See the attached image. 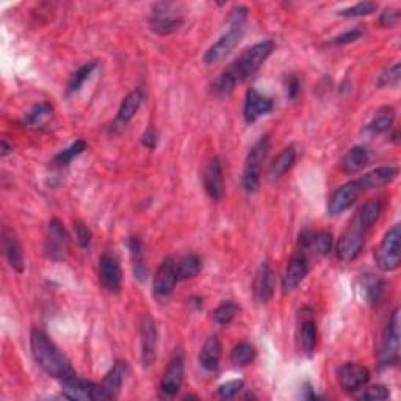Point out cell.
Returning a JSON list of instances; mask_svg holds the SVG:
<instances>
[{
	"instance_id": "6da1fadb",
	"label": "cell",
	"mask_w": 401,
	"mask_h": 401,
	"mask_svg": "<svg viewBox=\"0 0 401 401\" xmlns=\"http://www.w3.org/2000/svg\"><path fill=\"white\" fill-rule=\"evenodd\" d=\"M30 346L35 363L49 377L63 381L76 373L74 368L71 367L69 359L64 356V353L43 331H31Z\"/></svg>"
},
{
	"instance_id": "7a4b0ae2",
	"label": "cell",
	"mask_w": 401,
	"mask_h": 401,
	"mask_svg": "<svg viewBox=\"0 0 401 401\" xmlns=\"http://www.w3.org/2000/svg\"><path fill=\"white\" fill-rule=\"evenodd\" d=\"M248 8L246 6H235L229 15V30L210 48L204 55V63L215 64L225 60L231 52L239 45L246 29Z\"/></svg>"
},
{
	"instance_id": "3957f363",
	"label": "cell",
	"mask_w": 401,
	"mask_h": 401,
	"mask_svg": "<svg viewBox=\"0 0 401 401\" xmlns=\"http://www.w3.org/2000/svg\"><path fill=\"white\" fill-rule=\"evenodd\" d=\"M273 50L274 43L272 39H265V41H260L254 44L253 48L246 49L232 64H229L225 71L231 74L237 83L246 80V78L254 76L255 72L260 69L262 64L267 62V58L273 54Z\"/></svg>"
},
{
	"instance_id": "277c9868",
	"label": "cell",
	"mask_w": 401,
	"mask_h": 401,
	"mask_svg": "<svg viewBox=\"0 0 401 401\" xmlns=\"http://www.w3.org/2000/svg\"><path fill=\"white\" fill-rule=\"evenodd\" d=\"M400 359V309L392 312L381 335L377 363L379 368L395 365Z\"/></svg>"
},
{
	"instance_id": "5b68a950",
	"label": "cell",
	"mask_w": 401,
	"mask_h": 401,
	"mask_svg": "<svg viewBox=\"0 0 401 401\" xmlns=\"http://www.w3.org/2000/svg\"><path fill=\"white\" fill-rule=\"evenodd\" d=\"M269 150V138L262 136L260 140L254 144L251 150L248 153L245 168H243L241 183L246 193H254L260 185L262 167Z\"/></svg>"
},
{
	"instance_id": "8992f818",
	"label": "cell",
	"mask_w": 401,
	"mask_h": 401,
	"mask_svg": "<svg viewBox=\"0 0 401 401\" xmlns=\"http://www.w3.org/2000/svg\"><path fill=\"white\" fill-rule=\"evenodd\" d=\"M374 260L381 272H395L401 264V227L395 225L386 232L374 253Z\"/></svg>"
},
{
	"instance_id": "52a82bcc",
	"label": "cell",
	"mask_w": 401,
	"mask_h": 401,
	"mask_svg": "<svg viewBox=\"0 0 401 401\" xmlns=\"http://www.w3.org/2000/svg\"><path fill=\"white\" fill-rule=\"evenodd\" d=\"M367 232L368 229H365L356 218H354L350 227H348L345 234L340 237L337 246H335L337 258L342 262L356 260L364 249Z\"/></svg>"
},
{
	"instance_id": "ba28073f",
	"label": "cell",
	"mask_w": 401,
	"mask_h": 401,
	"mask_svg": "<svg viewBox=\"0 0 401 401\" xmlns=\"http://www.w3.org/2000/svg\"><path fill=\"white\" fill-rule=\"evenodd\" d=\"M127 363L124 360H118L113 364V367L110 368V372L107 373V377L104 378L101 384H96V392H94V401H105V400H113L118 397V393L121 392V387L124 384V379H126L127 374Z\"/></svg>"
},
{
	"instance_id": "9c48e42d",
	"label": "cell",
	"mask_w": 401,
	"mask_h": 401,
	"mask_svg": "<svg viewBox=\"0 0 401 401\" xmlns=\"http://www.w3.org/2000/svg\"><path fill=\"white\" fill-rule=\"evenodd\" d=\"M363 193L364 190L360 187L358 179L344 183V185L335 188L334 193L331 195L330 202H328V213L331 216H337L346 212V210L359 199V196Z\"/></svg>"
},
{
	"instance_id": "30bf717a",
	"label": "cell",
	"mask_w": 401,
	"mask_h": 401,
	"mask_svg": "<svg viewBox=\"0 0 401 401\" xmlns=\"http://www.w3.org/2000/svg\"><path fill=\"white\" fill-rule=\"evenodd\" d=\"M173 3L160 2L154 6V13L149 19V27L159 35H171L179 30L183 19L173 15Z\"/></svg>"
},
{
	"instance_id": "8fae6325",
	"label": "cell",
	"mask_w": 401,
	"mask_h": 401,
	"mask_svg": "<svg viewBox=\"0 0 401 401\" xmlns=\"http://www.w3.org/2000/svg\"><path fill=\"white\" fill-rule=\"evenodd\" d=\"M140 342H141V363L144 367H150L157 358V344H159V332H157L155 320L150 315H144L140 323Z\"/></svg>"
},
{
	"instance_id": "7c38bea8",
	"label": "cell",
	"mask_w": 401,
	"mask_h": 401,
	"mask_svg": "<svg viewBox=\"0 0 401 401\" xmlns=\"http://www.w3.org/2000/svg\"><path fill=\"white\" fill-rule=\"evenodd\" d=\"M202 183L206 193L213 201H220L225 196V177H223V163L220 157H212L204 167Z\"/></svg>"
},
{
	"instance_id": "4fadbf2b",
	"label": "cell",
	"mask_w": 401,
	"mask_h": 401,
	"mask_svg": "<svg viewBox=\"0 0 401 401\" xmlns=\"http://www.w3.org/2000/svg\"><path fill=\"white\" fill-rule=\"evenodd\" d=\"M368 379H370V372L360 364L346 363L339 368V384L346 393L360 391L368 383Z\"/></svg>"
},
{
	"instance_id": "5bb4252c",
	"label": "cell",
	"mask_w": 401,
	"mask_h": 401,
	"mask_svg": "<svg viewBox=\"0 0 401 401\" xmlns=\"http://www.w3.org/2000/svg\"><path fill=\"white\" fill-rule=\"evenodd\" d=\"M99 282L105 290L120 292L122 286V268L113 254L105 253L99 259Z\"/></svg>"
},
{
	"instance_id": "9a60e30c",
	"label": "cell",
	"mask_w": 401,
	"mask_h": 401,
	"mask_svg": "<svg viewBox=\"0 0 401 401\" xmlns=\"http://www.w3.org/2000/svg\"><path fill=\"white\" fill-rule=\"evenodd\" d=\"M334 245V239L331 232L326 231H302L300 234L298 246L300 251L304 253L306 255L314 254V255H328L331 253Z\"/></svg>"
},
{
	"instance_id": "2e32d148",
	"label": "cell",
	"mask_w": 401,
	"mask_h": 401,
	"mask_svg": "<svg viewBox=\"0 0 401 401\" xmlns=\"http://www.w3.org/2000/svg\"><path fill=\"white\" fill-rule=\"evenodd\" d=\"M177 274H176V264L171 258H167L162 262L160 267L157 268L154 274L153 290L157 298H167L169 297L177 284Z\"/></svg>"
},
{
	"instance_id": "e0dca14e",
	"label": "cell",
	"mask_w": 401,
	"mask_h": 401,
	"mask_svg": "<svg viewBox=\"0 0 401 401\" xmlns=\"http://www.w3.org/2000/svg\"><path fill=\"white\" fill-rule=\"evenodd\" d=\"M183 373H185V365H183L182 353H174V356L169 360L160 383V391L163 395L174 397L176 393L181 391L183 383Z\"/></svg>"
},
{
	"instance_id": "ac0fdd59",
	"label": "cell",
	"mask_w": 401,
	"mask_h": 401,
	"mask_svg": "<svg viewBox=\"0 0 401 401\" xmlns=\"http://www.w3.org/2000/svg\"><path fill=\"white\" fill-rule=\"evenodd\" d=\"M309 273V258L298 251L297 254L292 255V259L288 260V265L286 268V273L282 276V290L286 293L292 292L297 288Z\"/></svg>"
},
{
	"instance_id": "d6986e66",
	"label": "cell",
	"mask_w": 401,
	"mask_h": 401,
	"mask_svg": "<svg viewBox=\"0 0 401 401\" xmlns=\"http://www.w3.org/2000/svg\"><path fill=\"white\" fill-rule=\"evenodd\" d=\"M274 108V102L272 97H267L260 94L258 90H248L245 107H243V116L248 124H253L259 120V118L269 115Z\"/></svg>"
},
{
	"instance_id": "ffe728a7",
	"label": "cell",
	"mask_w": 401,
	"mask_h": 401,
	"mask_svg": "<svg viewBox=\"0 0 401 401\" xmlns=\"http://www.w3.org/2000/svg\"><path fill=\"white\" fill-rule=\"evenodd\" d=\"M63 393L64 397L74 401H94V392H96V383L88 379H83L77 374H71V377L64 378L62 381Z\"/></svg>"
},
{
	"instance_id": "44dd1931",
	"label": "cell",
	"mask_w": 401,
	"mask_h": 401,
	"mask_svg": "<svg viewBox=\"0 0 401 401\" xmlns=\"http://www.w3.org/2000/svg\"><path fill=\"white\" fill-rule=\"evenodd\" d=\"M253 292L255 300H258L260 304H267V302L272 300L274 292V273L268 262H262L258 272H255Z\"/></svg>"
},
{
	"instance_id": "7402d4cb",
	"label": "cell",
	"mask_w": 401,
	"mask_h": 401,
	"mask_svg": "<svg viewBox=\"0 0 401 401\" xmlns=\"http://www.w3.org/2000/svg\"><path fill=\"white\" fill-rule=\"evenodd\" d=\"M2 248L6 260L13 269H16L17 273H22L25 268V260H24V253L21 248V243L16 239V235L10 232L8 229H3L2 232Z\"/></svg>"
},
{
	"instance_id": "603a6c76",
	"label": "cell",
	"mask_w": 401,
	"mask_h": 401,
	"mask_svg": "<svg viewBox=\"0 0 401 401\" xmlns=\"http://www.w3.org/2000/svg\"><path fill=\"white\" fill-rule=\"evenodd\" d=\"M397 176H398V169L395 167H381V168L370 171V173H367L363 177H359L358 181L364 192H368V190H374V188L387 185V183H391Z\"/></svg>"
},
{
	"instance_id": "cb8c5ba5",
	"label": "cell",
	"mask_w": 401,
	"mask_h": 401,
	"mask_svg": "<svg viewBox=\"0 0 401 401\" xmlns=\"http://www.w3.org/2000/svg\"><path fill=\"white\" fill-rule=\"evenodd\" d=\"M370 162V153L364 146H354L342 157L340 168L346 174H356L363 171Z\"/></svg>"
},
{
	"instance_id": "d4e9b609",
	"label": "cell",
	"mask_w": 401,
	"mask_h": 401,
	"mask_svg": "<svg viewBox=\"0 0 401 401\" xmlns=\"http://www.w3.org/2000/svg\"><path fill=\"white\" fill-rule=\"evenodd\" d=\"M143 102V91L141 90H135L132 93H129L120 107V111H118V116L115 120V127H124L132 121V118L136 115V111L140 110Z\"/></svg>"
},
{
	"instance_id": "484cf974",
	"label": "cell",
	"mask_w": 401,
	"mask_h": 401,
	"mask_svg": "<svg viewBox=\"0 0 401 401\" xmlns=\"http://www.w3.org/2000/svg\"><path fill=\"white\" fill-rule=\"evenodd\" d=\"M221 360V344L218 337H209L201 348L199 353V364L202 368H206L209 372H213L218 368Z\"/></svg>"
},
{
	"instance_id": "4316f807",
	"label": "cell",
	"mask_w": 401,
	"mask_h": 401,
	"mask_svg": "<svg viewBox=\"0 0 401 401\" xmlns=\"http://www.w3.org/2000/svg\"><path fill=\"white\" fill-rule=\"evenodd\" d=\"M297 162V149L293 146H288L286 149L281 150V154L276 157L272 165H269L268 174L272 179H281L282 176H286L288 171L292 169V167Z\"/></svg>"
},
{
	"instance_id": "83f0119b",
	"label": "cell",
	"mask_w": 401,
	"mask_h": 401,
	"mask_svg": "<svg viewBox=\"0 0 401 401\" xmlns=\"http://www.w3.org/2000/svg\"><path fill=\"white\" fill-rule=\"evenodd\" d=\"M48 231H49V239H48L49 254L52 255V258H57V254H62L64 246L68 245V240H69L68 232H66V229H64L63 223L58 220H52L49 223Z\"/></svg>"
},
{
	"instance_id": "f1b7e54d",
	"label": "cell",
	"mask_w": 401,
	"mask_h": 401,
	"mask_svg": "<svg viewBox=\"0 0 401 401\" xmlns=\"http://www.w3.org/2000/svg\"><path fill=\"white\" fill-rule=\"evenodd\" d=\"M395 122V108L383 107L377 111L373 120L365 126V132L372 135H379L389 130Z\"/></svg>"
},
{
	"instance_id": "f546056e",
	"label": "cell",
	"mask_w": 401,
	"mask_h": 401,
	"mask_svg": "<svg viewBox=\"0 0 401 401\" xmlns=\"http://www.w3.org/2000/svg\"><path fill=\"white\" fill-rule=\"evenodd\" d=\"M383 209H384L383 199H370L359 209V212L356 213L354 218H356L365 229L370 231L374 223L379 220L381 213H383Z\"/></svg>"
},
{
	"instance_id": "4dcf8cb0",
	"label": "cell",
	"mask_w": 401,
	"mask_h": 401,
	"mask_svg": "<svg viewBox=\"0 0 401 401\" xmlns=\"http://www.w3.org/2000/svg\"><path fill=\"white\" fill-rule=\"evenodd\" d=\"M386 286L379 278H374L373 274H365L363 278V295L370 304H379L384 298Z\"/></svg>"
},
{
	"instance_id": "1f68e13d",
	"label": "cell",
	"mask_w": 401,
	"mask_h": 401,
	"mask_svg": "<svg viewBox=\"0 0 401 401\" xmlns=\"http://www.w3.org/2000/svg\"><path fill=\"white\" fill-rule=\"evenodd\" d=\"M202 269V260L196 254H187L177 262L176 265V274L177 281H187L195 278L196 274H199Z\"/></svg>"
},
{
	"instance_id": "d6a6232c",
	"label": "cell",
	"mask_w": 401,
	"mask_h": 401,
	"mask_svg": "<svg viewBox=\"0 0 401 401\" xmlns=\"http://www.w3.org/2000/svg\"><path fill=\"white\" fill-rule=\"evenodd\" d=\"M300 342L301 348L307 356H312L317 346V325L314 320H302L300 328Z\"/></svg>"
},
{
	"instance_id": "836d02e7",
	"label": "cell",
	"mask_w": 401,
	"mask_h": 401,
	"mask_svg": "<svg viewBox=\"0 0 401 401\" xmlns=\"http://www.w3.org/2000/svg\"><path fill=\"white\" fill-rule=\"evenodd\" d=\"M129 249L130 254H132V262H134V273L135 278L144 281L148 276V268L144 265V258H143V243L136 237H132L129 240Z\"/></svg>"
},
{
	"instance_id": "e575fe53",
	"label": "cell",
	"mask_w": 401,
	"mask_h": 401,
	"mask_svg": "<svg viewBox=\"0 0 401 401\" xmlns=\"http://www.w3.org/2000/svg\"><path fill=\"white\" fill-rule=\"evenodd\" d=\"M255 358V346L249 342H240L231 351V363L235 367H245L251 364Z\"/></svg>"
},
{
	"instance_id": "d590c367",
	"label": "cell",
	"mask_w": 401,
	"mask_h": 401,
	"mask_svg": "<svg viewBox=\"0 0 401 401\" xmlns=\"http://www.w3.org/2000/svg\"><path fill=\"white\" fill-rule=\"evenodd\" d=\"M96 62H90V63H85L82 68H78L74 74H72L71 80L68 83V94H74L77 91H80V88L83 87V83L88 80L93 74L94 69H96Z\"/></svg>"
},
{
	"instance_id": "8d00e7d4",
	"label": "cell",
	"mask_w": 401,
	"mask_h": 401,
	"mask_svg": "<svg viewBox=\"0 0 401 401\" xmlns=\"http://www.w3.org/2000/svg\"><path fill=\"white\" fill-rule=\"evenodd\" d=\"M85 150H87V143L83 140H77L76 143H72L69 148L63 149L62 153H58L55 155L54 163L57 167H68L72 160L77 159V157L83 154Z\"/></svg>"
},
{
	"instance_id": "74e56055",
	"label": "cell",
	"mask_w": 401,
	"mask_h": 401,
	"mask_svg": "<svg viewBox=\"0 0 401 401\" xmlns=\"http://www.w3.org/2000/svg\"><path fill=\"white\" fill-rule=\"evenodd\" d=\"M240 307L232 301H225L213 311V321L220 326H226L237 317Z\"/></svg>"
},
{
	"instance_id": "f35d334b",
	"label": "cell",
	"mask_w": 401,
	"mask_h": 401,
	"mask_svg": "<svg viewBox=\"0 0 401 401\" xmlns=\"http://www.w3.org/2000/svg\"><path fill=\"white\" fill-rule=\"evenodd\" d=\"M52 111H54V107H52L50 104L48 102L38 104L29 111L27 115H25L24 122L29 124V126H38V124H41L45 118H49L52 115Z\"/></svg>"
},
{
	"instance_id": "ab89813d",
	"label": "cell",
	"mask_w": 401,
	"mask_h": 401,
	"mask_svg": "<svg viewBox=\"0 0 401 401\" xmlns=\"http://www.w3.org/2000/svg\"><path fill=\"white\" fill-rule=\"evenodd\" d=\"M378 10V3L374 2H360L350 8L340 10L337 15L342 17H359V16H368Z\"/></svg>"
},
{
	"instance_id": "60d3db41",
	"label": "cell",
	"mask_w": 401,
	"mask_h": 401,
	"mask_svg": "<svg viewBox=\"0 0 401 401\" xmlns=\"http://www.w3.org/2000/svg\"><path fill=\"white\" fill-rule=\"evenodd\" d=\"M400 76H401V66L400 63H395L393 66L387 68L383 71L378 77V88H386V87H395L400 82Z\"/></svg>"
},
{
	"instance_id": "b9f144b4",
	"label": "cell",
	"mask_w": 401,
	"mask_h": 401,
	"mask_svg": "<svg viewBox=\"0 0 401 401\" xmlns=\"http://www.w3.org/2000/svg\"><path fill=\"white\" fill-rule=\"evenodd\" d=\"M237 87V82L231 77V74L226 71H223V74L216 78V82L213 85V90L216 94L220 96H229L232 93Z\"/></svg>"
},
{
	"instance_id": "7bdbcfd3",
	"label": "cell",
	"mask_w": 401,
	"mask_h": 401,
	"mask_svg": "<svg viewBox=\"0 0 401 401\" xmlns=\"http://www.w3.org/2000/svg\"><path fill=\"white\" fill-rule=\"evenodd\" d=\"M243 386H245V383H243L241 379L227 381V383L221 384L218 387V391H216V393H218V397L223 398V400H231L243 389Z\"/></svg>"
},
{
	"instance_id": "ee69618b",
	"label": "cell",
	"mask_w": 401,
	"mask_h": 401,
	"mask_svg": "<svg viewBox=\"0 0 401 401\" xmlns=\"http://www.w3.org/2000/svg\"><path fill=\"white\" fill-rule=\"evenodd\" d=\"M391 397L389 391L386 389L384 386H372L365 389V392L360 393L358 397L359 400H370V401H381V400H387Z\"/></svg>"
},
{
	"instance_id": "f6af8a7d",
	"label": "cell",
	"mask_w": 401,
	"mask_h": 401,
	"mask_svg": "<svg viewBox=\"0 0 401 401\" xmlns=\"http://www.w3.org/2000/svg\"><path fill=\"white\" fill-rule=\"evenodd\" d=\"M364 35V30L363 29H353V30H348L345 31V34H342L339 36H335L334 38V41L332 44L335 45H344V44H350V43H354V41H358L359 38H363Z\"/></svg>"
},
{
	"instance_id": "bcb514c9",
	"label": "cell",
	"mask_w": 401,
	"mask_h": 401,
	"mask_svg": "<svg viewBox=\"0 0 401 401\" xmlns=\"http://www.w3.org/2000/svg\"><path fill=\"white\" fill-rule=\"evenodd\" d=\"M400 22V11L395 8H386L383 13H381L379 17V24L383 27H395V25Z\"/></svg>"
},
{
	"instance_id": "7dc6e473",
	"label": "cell",
	"mask_w": 401,
	"mask_h": 401,
	"mask_svg": "<svg viewBox=\"0 0 401 401\" xmlns=\"http://www.w3.org/2000/svg\"><path fill=\"white\" fill-rule=\"evenodd\" d=\"M76 237H77V241L78 245H80L83 249L90 248L91 245V231L90 229L83 225V223H76Z\"/></svg>"
},
{
	"instance_id": "c3c4849f",
	"label": "cell",
	"mask_w": 401,
	"mask_h": 401,
	"mask_svg": "<svg viewBox=\"0 0 401 401\" xmlns=\"http://www.w3.org/2000/svg\"><path fill=\"white\" fill-rule=\"evenodd\" d=\"M300 88H301V83L297 76L290 74L286 78V91H287L288 99H297L300 94Z\"/></svg>"
},
{
	"instance_id": "681fc988",
	"label": "cell",
	"mask_w": 401,
	"mask_h": 401,
	"mask_svg": "<svg viewBox=\"0 0 401 401\" xmlns=\"http://www.w3.org/2000/svg\"><path fill=\"white\" fill-rule=\"evenodd\" d=\"M143 144L148 149H154L157 146V134L153 129H148V132L143 135Z\"/></svg>"
},
{
	"instance_id": "f907efd6",
	"label": "cell",
	"mask_w": 401,
	"mask_h": 401,
	"mask_svg": "<svg viewBox=\"0 0 401 401\" xmlns=\"http://www.w3.org/2000/svg\"><path fill=\"white\" fill-rule=\"evenodd\" d=\"M10 153H13V144H8V141H6L5 138H3V140H2V148H0V155L6 157Z\"/></svg>"
}]
</instances>
